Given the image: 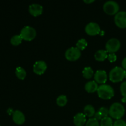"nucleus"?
Returning a JSON list of instances; mask_svg holds the SVG:
<instances>
[{
    "label": "nucleus",
    "mask_w": 126,
    "mask_h": 126,
    "mask_svg": "<svg viewBox=\"0 0 126 126\" xmlns=\"http://www.w3.org/2000/svg\"><path fill=\"white\" fill-rule=\"evenodd\" d=\"M125 114V108L123 104L119 102H115L110 106L109 108V115L111 118L121 119Z\"/></svg>",
    "instance_id": "obj_1"
},
{
    "label": "nucleus",
    "mask_w": 126,
    "mask_h": 126,
    "mask_svg": "<svg viewBox=\"0 0 126 126\" xmlns=\"http://www.w3.org/2000/svg\"><path fill=\"white\" fill-rule=\"evenodd\" d=\"M97 94L98 97L102 99H110L114 96V89L109 84H101L98 86L97 89Z\"/></svg>",
    "instance_id": "obj_2"
},
{
    "label": "nucleus",
    "mask_w": 126,
    "mask_h": 126,
    "mask_svg": "<svg viewBox=\"0 0 126 126\" xmlns=\"http://www.w3.org/2000/svg\"><path fill=\"white\" fill-rule=\"evenodd\" d=\"M126 71L123 67L115 66L109 73V78L111 82H118L123 81L125 78Z\"/></svg>",
    "instance_id": "obj_3"
},
{
    "label": "nucleus",
    "mask_w": 126,
    "mask_h": 126,
    "mask_svg": "<svg viewBox=\"0 0 126 126\" xmlns=\"http://www.w3.org/2000/svg\"><path fill=\"white\" fill-rule=\"evenodd\" d=\"M20 35L24 40L31 41L35 38L36 36V32L33 27L27 25L21 30Z\"/></svg>",
    "instance_id": "obj_4"
},
{
    "label": "nucleus",
    "mask_w": 126,
    "mask_h": 126,
    "mask_svg": "<svg viewBox=\"0 0 126 126\" xmlns=\"http://www.w3.org/2000/svg\"><path fill=\"white\" fill-rule=\"evenodd\" d=\"M103 9L105 12L108 15H116L119 10V6L114 1L110 0L106 1L103 6Z\"/></svg>",
    "instance_id": "obj_5"
},
{
    "label": "nucleus",
    "mask_w": 126,
    "mask_h": 126,
    "mask_svg": "<svg viewBox=\"0 0 126 126\" xmlns=\"http://www.w3.org/2000/svg\"><path fill=\"white\" fill-rule=\"evenodd\" d=\"M81 50L76 47H71L66 49L65 53V58L70 61H76L81 57Z\"/></svg>",
    "instance_id": "obj_6"
},
{
    "label": "nucleus",
    "mask_w": 126,
    "mask_h": 126,
    "mask_svg": "<svg viewBox=\"0 0 126 126\" xmlns=\"http://www.w3.org/2000/svg\"><path fill=\"white\" fill-rule=\"evenodd\" d=\"M107 52L114 53L121 47V42L117 38H111L107 42L105 45Z\"/></svg>",
    "instance_id": "obj_7"
},
{
    "label": "nucleus",
    "mask_w": 126,
    "mask_h": 126,
    "mask_svg": "<svg viewBox=\"0 0 126 126\" xmlns=\"http://www.w3.org/2000/svg\"><path fill=\"white\" fill-rule=\"evenodd\" d=\"M86 33L90 36H95L99 34L100 32V27L96 22H90L86 25L85 27Z\"/></svg>",
    "instance_id": "obj_8"
},
{
    "label": "nucleus",
    "mask_w": 126,
    "mask_h": 126,
    "mask_svg": "<svg viewBox=\"0 0 126 126\" xmlns=\"http://www.w3.org/2000/svg\"><path fill=\"white\" fill-rule=\"evenodd\" d=\"M114 22L121 28H126V12L119 11L114 16Z\"/></svg>",
    "instance_id": "obj_9"
},
{
    "label": "nucleus",
    "mask_w": 126,
    "mask_h": 126,
    "mask_svg": "<svg viewBox=\"0 0 126 126\" xmlns=\"http://www.w3.org/2000/svg\"><path fill=\"white\" fill-rule=\"evenodd\" d=\"M47 68V66L45 62L43 60H38L33 65V71L36 75H41L46 71Z\"/></svg>",
    "instance_id": "obj_10"
},
{
    "label": "nucleus",
    "mask_w": 126,
    "mask_h": 126,
    "mask_svg": "<svg viewBox=\"0 0 126 126\" xmlns=\"http://www.w3.org/2000/svg\"><path fill=\"white\" fill-rule=\"evenodd\" d=\"M28 11L32 16L37 17L42 14L43 12V7L39 4L33 3L30 5Z\"/></svg>",
    "instance_id": "obj_11"
},
{
    "label": "nucleus",
    "mask_w": 126,
    "mask_h": 126,
    "mask_svg": "<svg viewBox=\"0 0 126 126\" xmlns=\"http://www.w3.org/2000/svg\"><path fill=\"white\" fill-rule=\"evenodd\" d=\"M107 78H108L107 73L105 70H97L94 74L95 81H96L97 83L103 84L107 82Z\"/></svg>",
    "instance_id": "obj_12"
},
{
    "label": "nucleus",
    "mask_w": 126,
    "mask_h": 126,
    "mask_svg": "<svg viewBox=\"0 0 126 126\" xmlns=\"http://www.w3.org/2000/svg\"><path fill=\"white\" fill-rule=\"evenodd\" d=\"M12 119L16 124L22 125L25 121L24 114L19 110H16L12 113Z\"/></svg>",
    "instance_id": "obj_13"
},
{
    "label": "nucleus",
    "mask_w": 126,
    "mask_h": 126,
    "mask_svg": "<svg viewBox=\"0 0 126 126\" xmlns=\"http://www.w3.org/2000/svg\"><path fill=\"white\" fill-rule=\"evenodd\" d=\"M73 123L76 126H83L86 124V116L82 113H78L73 118Z\"/></svg>",
    "instance_id": "obj_14"
},
{
    "label": "nucleus",
    "mask_w": 126,
    "mask_h": 126,
    "mask_svg": "<svg viewBox=\"0 0 126 126\" xmlns=\"http://www.w3.org/2000/svg\"><path fill=\"white\" fill-rule=\"evenodd\" d=\"M85 89L89 93H93L98 89V83L95 81H90L85 84Z\"/></svg>",
    "instance_id": "obj_15"
},
{
    "label": "nucleus",
    "mask_w": 126,
    "mask_h": 126,
    "mask_svg": "<svg viewBox=\"0 0 126 126\" xmlns=\"http://www.w3.org/2000/svg\"><path fill=\"white\" fill-rule=\"evenodd\" d=\"M108 55L107 54V51L105 50H103V49H100V50H97L95 54L94 57L96 60L99 62L104 61L105 59L108 58Z\"/></svg>",
    "instance_id": "obj_16"
},
{
    "label": "nucleus",
    "mask_w": 126,
    "mask_h": 126,
    "mask_svg": "<svg viewBox=\"0 0 126 126\" xmlns=\"http://www.w3.org/2000/svg\"><path fill=\"white\" fill-rule=\"evenodd\" d=\"M95 111L94 107L91 105H87L85 106L84 108V114L89 118H91L92 116H94Z\"/></svg>",
    "instance_id": "obj_17"
},
{
    "label": "nucleus",
    "mask_w": 126,
    "mask_h": 126,
    "mask_svg": "<svg viewBox=\"0 0 126 126\" xmlns=\"http://www.w3.org/2000/svg\"><path fill=\"white\" fill-rule=\"evenodd\" d=\"M16 75L18 79L23 80L27 76V72L24 68L21 66H18L16 69Z\"/></svg>",
    "instance_id": "obj_18"
},
{
    "label": "nucleus",
    "mask_w": 126,
    "mask_h": 126,
    "mask_svg": "<svg viewBox=\"0 0 126 126\" xmlns=\"http://www.w3.org/2000/svg\"><path fill=\"white\" fill-rule=\"evenodd\" d=\"M82 75L86 79H90L93 76L94 71L91 66H86L82 70Z\"/></svg>",
    "instance_id": "obj_19"
},
{
    "label": "nucleus",
    "mask_w": 126,
    "mask_h": 126,
    "mask_svg": "<svg viewBox=\"0 0 126 126\" xmlns=\"http://www.w3.org/2000/svg\"><path fill=\"white\" fill-rule=\"evenodd\" d=\"M67 102V97L65 95H60V96L57 97L56 100L57 104L59 106H60V107H63V106L66 105Z\"/></svg>",
    "instance_id": "obj_20"
},
{
    "label": "nucleus",
    "mask_w": 126,
    "mask_h": 126,
    "mask_svg": "<svg viewBox=\"0 0 126 126\" xmlns=\"http://www.w3.org/2000/svg\"><path fill=\"white\" fill-rule=\"evenodd\" d=\"M113 119L111 117H105L101 119L100 126H113Z\"/></svg>",
    "instance_id": "obj_21"
},
{
    "label": "nucleus",
    "mask_w": 126,
    "mask_h": 126,
    "mask_svg": "<svg viewBox=\"0 0 126 126\" xmlns=\"http://www.w3.org/2000/svg\"><path fill=\"white\" fill-rule=\"evenodd\" d=\"M87 44H88V43H87V41L84 38H82V39H80L78 41L76 46V47L78 48L80 50H81L86 49L87 46Z\"/></svg>",
    "instance_id": "obj_22"
},
{
    "label": "nucleus",
    "mask_w": 126,
    "mask_h": 126,
    "mask_svg": "<svg viewBox=\"0 0 126 126\" xmlns=\"http://www.w3.org/2000/svg\"><path fill=\"white\" fill-rule=\"evenodd\" d=\"M23 39L20 34H16L13 36L11 39V43L13 46H18L21 44Z\"/></svg>",
    "instance_id": "obj_23"
},
{
    "label": "nucleus",
    "mask_w": 126,
    "mask_h": 126,
    "mask_svg": "<svg viewBox=\"0 0 126 126\" xmlns=\"http://www.w3.org/2000/svg\"><path fill=\"white\" fill-rule=\"evenodd\" d=\"M86 126H100L98 121L94 118H90L87 122H86Z\"/></svg>",
    "instance_id": "obj_24"
},
{
    "label": "nucleus",
    "mask_w": 126,
    "mask_h": 126,
    "mask_svg": "<svg viewBox=\"0 0 126 126\" xmlns=\"http://www.w3.org/2000/svg\"><path fill=\"white\" fill-rule=\"evenodd\" d=\"M98 111L100 113V114L102 115V118H105V117H107L108 114H109V110H108L106 107H101V108L98 110Z\"/></svg>",
    "instance_id": "obj_25"
},
{
    "label": "nucleus",
    "mask_w": 126,
    "mask_h": 126,
    "mask_svg": "<svg viewBox=\"0 0 126 126\" xmlns=\"http://www.w3.org/2000/svg\"><path fill=\"white\" fill-rule=\"evenodd\" d=\"M120 90L123 98H126V81L122 82L120 86Z\"/></svg>",
    "instance_id": "obj_26"
},
{
    "label": "nucleus",
    "mask_w": 126,
    "mask_h": 126,
    "mask_svg": "<svg viewBox=\"0 0 126 126\" xmlns=\"http://www.w3.org/2000/svg\"><path fill=\"white\" fill-rule=\"evenodd\" d=\"M113 126H126V122L123 119H118L113 123Z\"/></svg>",
    "instance_id": "obj_27"
},
{
    "label": "nucleus",
    "mask_w": 126,
    "mask_h": 126,
    "mask_svg": "<svg viewBox=\"0 0 126 126\" xmlns=\"http://www.w3.org/2000/svg\"><path fill=\"white\" fill-rule=\"evenodd\" d=\"M108 59L110 62H114L117 59L116 55L114 53H110L108 55Z\"/></svg>",
    "instance_id": "obj_28"
},
{
    "label": "nucleus",
    "mask_w": 126,
    "mask_h": 126,
    "mask_svg": "<svg viewBox=\"0 0 126 126\" xmlns=\"http://www.w3.org/2000/svg\"><path fill=\"white\" fill-rule=\"evenodd\" d=\"M94 118L95 119H97V121H98V120H101V119H102L103 118H102V115L100 114V113L98 111H97V112H95V113Z\"/></svg>",
    "instance_id": "obj_29"
},
{
    "label": "nucleus",
    "mask_w": 126,
    "mask_h": 126,
    "mask_svg": "<svg viewBox=\"0 0 126 126\" xmlns=\"http://www.w3.org/2000/svg\"><path fill=\"white\" fill-rule=\"evenodd\" d=\"M122 66L123 69L126 70V57L124 58L122 61Z\"/></svg>",
    "instance_id": "obj_30"
},
{
    "label": "nucleus",
    "mask_w": 126,
    "mask_h": 126,
    "mask_svg": "<svg viewBox=\"0 0 126 126\" xmlns=\"http://www.w3.org/2000/svg\"><path fill=\"white\" fill-rule=\"evenodd\" d=\"M94 0H88V1H87V0H84V2H86V3H88V4H89V3H91V2H94Z\"/></svg>",
    "instance_id": "obj_31"
},
{
    "label": "nucleus",
    "mask_w": 126,
    "mask_h": 126,
    "mask_svg": "<svg viewBox=\"0 0 126 126\" xmlns=\"http://www.w3.org/2000/svg\"><path fill=\"white\" fill-rule=\"evenodd\" d=\"M122 102H126V98H123L122 99Z\"/></svg>",
    "instance_id": "obj_32"
},
{
    "label": "nucleus",
    "mask_w": 126,
    "mask_h": 126,
    "mask_svg": "<svg viewBox=\"0 0 126 126\" xmlns=\"http://www.w3.org/2000/svg\"><path fill=\"white\" fill-rule=\"evenodd\" d=\"M125 78H126V76H125Z\"/></svg>",
    "instance_id": "obj_33"
},
{
    "label": "nucleus",
    "mask_w": 126,
    "mask_h": 126,
    "mask_svg": "<svg viewBox=\"0 0 126 126\" xmlns=\"http://www.w3.org/2000/svg\"></svg>",
    "instance_id": "obj_34"
}]
</instances>
